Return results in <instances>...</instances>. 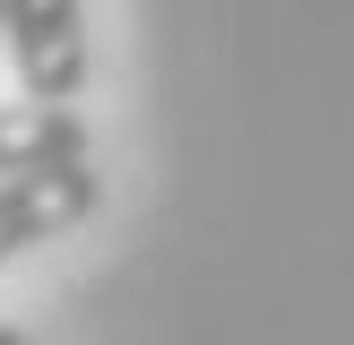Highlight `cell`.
<instances>
[{
    "label": "cell",
    "instance_id": "obj_1",
    "mask_svg": "<svg viewBox=\"0 0 354 345\" xmlns=\"http://www.w3.org/2000/svg\"><path fill=\"white\" fill-rule=\"evenodd\" d=\"M0 43L26 103H78L86 86V9L78 0H0Z\"/></svg>",
    "mask_w": 354,
    "mask_h": 345
},
{
    "label": "cell",
    "instance_id": "obj_2",
    "mask_svg": "<svg viewBox=\"0 0 354 345\" xmlns=\"http://www.w3.org/2000/svg\"><path fill=\"white\" fill-rule=\"evenodd\" d=\"M104 181L95 164H61V172H26V181H0V259L35 250V241H61L95 216Z\"/></svg>",
    "mask_w": 354,
    "mask_h": 345
},
{
    "label": "cell",
    "instance_id": "obj_3",
    "mask_svg": "<svg viewBox=\"0 0 354 345\" xmlns=\"http://www.w3.org/2000/svg\"><path fill=\"white\" fill-rule=\"evenodd\" d=\"M61 164H86L78 103H0V172L26 181V172H61Z\"/></svg>",
    "mask_w": 354,
    "mask_h": 345
},
{
    "label": "cell",
    "instance_id": "obj_4",
    "mask_svg": "<svg viewBox=\"0 0 354 345\" xmlns=\"http://www.w3.org/2000/svg\"><path fill=\"white\" fill-rule=\"evenodd\" d=\"M0 345H26V328H0Z\"/></svg>",
    "mask_w": 354,
    "mask_h": 345
}]
</instances>
